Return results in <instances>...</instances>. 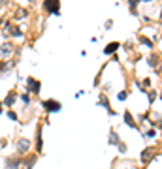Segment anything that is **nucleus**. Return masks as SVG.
I'll return each instance as SVG.
<instances>
[{"label": "nucleus", "mask_w": 162, "mask_h": 169, "mask_svg": "<svg viewBox=\"0 0 162 169\" xmlns=\"http://www.w3.org/2000/svg\"><path fill=\"white\" fill-rule=\"evenodd\" d=\"M15 152L19 154L21 158L26 156V154H30L32 152V141L29 137H19L15 141Z\"/></svg>", "instance_id": "1"}, {"label": "nucleus", "mask_w": 162, "mask_h": 169, "mask_svg": "<svg viewBox=\"0 0 162 169\" xmlns=\"http://www.w3.org/2000/svg\"><path fill=\"white\" fill-rule=\"evenodd\" d=\"M25 92H29L32 96H40L41 92V81L36 79V77H26V84H25Z\"/></svg>", "instance_id": "2"}, {"label": "nucleus", "mask_w": 162, "mask_h": 169, "mask_svg": "<svg viewBox=\"0 0 162 169\" xmlns=\"http://www.w3.org/2000/svg\"><path fill=\"white\" fill-rule=\"evenodd\" d=\"M40 105L44 107L47 113H51V115H55V113H60L62 111V103L59 100H55V98H47V100H41Z\"/></svg>", "instance_id": "3"}, {"label": "nucleus", "mask_w": 162, "mask_h": 169, "mask_svg": "<svg viewBox=\"0 0 162 169\" xmlns=\"http://www.w3.org/2000/svg\"><path fill=\"white\" fill-rule=\"evenodd\" d=\"M157 154H158L157 147H145V149L139 152V162H142V165H149L151 162L157 158Z\"/></svg>", "instance_id": "4"}, {"label": "nucleus", "mask_w": 162, "mask_h": 169, "mask_svg": "<svg viewBox=\"0 0 162 169\" xmlns=\"http://www.w3.org/2000/svg\"><path fill=\"white\" fill-rule=\"evenodd\" d=\"M96 105H100V107H104L105 111H108V115L109 117H117V111L111 107V103H109V98H108V94L105 92H100L98 94V103Z\"/></svg>", "instance_id": "5"}, {"label": "nucleus", "mask_w": 162, "mask_h": 169, "mask_svg": "<svg viewBox=\"0 0 162 169\" xmlns=\"http://www.w3.org/2000/svg\"><path fill=\"white\" fill-rule=\"evenodd\" d=\"M23 167V158L15 154V156H8L4 160V169H21Z\"/></svg>", "instance_id": "6"}, {"label": "nucleus", "mask_w": 162, "mask_h": 169, "mask_svg": "<svg viewBox=\"0 0 162 169\" xmlns=\"http://www.w3.org/2000/svg\"><path fill=\"white\" fill-rule=\"evenodd\" d=\"M17 100H19V92L17 90H8V94L4 96V100H2V103H4V107H13V105L17 103Z\"/></svg>", "instance_id": "7"}, {"label": "nucleus", "mask_w": 162, "mask_h": 169, "mask_svg": "<svg viewBox=\"0 0 162 169\" xmlns=\"http://www.w3.org/2000/svg\"><path fill=\"white\" fill-rule=\"evenodd\" d=\"M44 8L47 10V13H53V15H60V2L59 0H45Z\"/></svg>", "instance_id": "8"}, {"label": "nucleus", "mask_w": 162, "mask_h": 169, "mask_svg": "<svg viewBox=\"0 0 162 169\" xmlns=\"http://www.w3.org/2000/svg\"><path fill=\"white\" fill-rule=\"evenodd\" d=\"M13 43L10 41H4V43H0V58L2 60H10V56L13 55Z\"/></svg>", "instance_id": "9"}, {"label": "nucleus", "mask_w": 162, "mask_h": 169, "mask_svg": "<svg viewBox=\"0 0 162 169\" xmlns=\"http://www.w3.org/2000/svg\"><path fill=\"white\" fill-rule=\"evenodd\" d=\"M41 128L44 126H38V130H36V135H34V143H36V149H34V152L36 154H41L44 152V133H41Z\"/></svg>", "instance_id": "10"}, {"label": "nucleus", "mask_w": 162, "mask_h": 169, "mask_svg": "<svg viewBox=\"0 0 162 169\" xmlns=\"http://www.w3.org/2000/svg\"><path fill=\"white\" fill-rule=\"evenodd\" d=\"M123 122H124L126 126H128V128H132V130H139V124H138V120L134 118V115H132V113H130L128 109H126V111L123 113Z\"/></svg>", "instance_id": "11"}, {"label": "nucleus", "mask_w": 162, "mask_h": 169, "mask_svg": "<svg viewBox=\"0 0 162 169\" xmlns=\"http://www.w3.org/2000/svg\"><path fill=\"white\" fill-rule=\"evenodd\" d=\"M36 162H38V154L30 152V154H26V156H23V167L25 169H34Z\"/></svg>", "instance_id": "12"}, {"label": "nucleus", "mask_w": 162, "mask_h": 169, "mask_svg": "<svg viewBox=\"0 0 162 169\" xmlns=\"http://www.w3.org/2000/svg\"><path fill=\"white\" fill-rule=\"evenodd\" d=\"M119 143H121V135H119V132L115 128L109 130V135H108V145L109 147H117Z\"/></svg>", "instance_id": "13"}, {"label": "nucleus", "mask_w": 162, "mask_h": 169, "mask_svg": "<svg viewBox=\"0 0 162 169\" xmlns=\"http://www.w3.org/2000/svg\"><path fill=\"white\" fill-rule=\"evenodd\" d=\"M119 47H121V43H119V41H111V43H108V45L104 47V55H105V56L115 55V53L119 51Z\"/></svg>", "instance_id": "14"}, {"label": "nucleus", "mask_w": 162, "mask_h": 169, "mask_svg": "<svg viewBox=\"0 0 162 169\" xmlns=\"http://www.w3.org/2000/svg\"><path fill=\"white\" fill-rule=\"evenodd\" d=\"M147 66H149V68H153V70H157V68L160 66V58H158L157 55L147 56Z\"/></svg>", "instance_id": "15"}, {"label": "nucleus", "mask_w": 162, "mask_h": 169, "mask_svg": "<svg viewBox=\"0 0 162 169\" xmlns=\"http://www.w3.org/2000/svg\"><path fill=\"white\" fill-rule=\"evenodd\" d=\"M19 100H21V103H23L25 107H30V103H32V94L21 92V94H19Z\"/></svg>", "instance_id": "16"}, {"label": "nucleus", "mask_w": 162, "mask_h": 169, "mask_svg": "<svg viewBox=\"0 0 162 169\" xmlns=\"http://www.w3.org/2000/svg\"><path fill=\"white\" fill-rule=\"evenodd\" d=\"M157 135H158V133H157V128H149L147 132L142 133V137H145V139H157Z\"/></svg>", "instance_id": "17"}, {"label": "nucleus", "mask_w": 162, "mask_h": 169, "mask_svg": "<svg viewBox=\"0 0 162 169\" xmlns=\"http://www.w3.org/2000/svg\"><path fill=\"white\" fill-rule=\"evenodd\" d=\"M128 96H130V90L128 88H123V90H119V92H117V100L119 102H124V100H128Z\"/></svg>", "instance_id": "18"}, {"label": "nucleus", "mask_w": 162, "mask_h": 169, "mask_svg": "<svg viewBox=\"0 0 162 169\" xmlns=\"http://www.w3.org/2000/svg\"><path fill=\"white\" fill-rule=\"evenodd\" d=\"M158 98V94H157V90H147V100H149V105H153L154 103V100H157Z\"/></svg>", "instance_id": "19"}, {"label": "nucleus", "mask_w": 162, "mask_h": 169, "mask_svg": "<svg viewBox=\"0 0 162 169\" xmlns=\"http://www.w3.org/2000/svg\"><path fill=\"white\" fill-rule=\"evenodd\" d=\"M139 43H143L145 47H149V49H153L154 47V43L149 40V38H145V36H139Z\"/></svg>", "instance_id": "20"}, {"label": "nucleus", "mask_w": 162, "mask_h": 169, "mask_svg": "<svg viewBox=\"0 0 162 169\" xmlns=\"http://www.w3.org/2000/svg\"><path fill=\"white\" fill-rule=\"evenodd\" d=\"M117 150H119V154H126L128 152V145H126L124 141H121V143L117 145Z\"/></svg>", "instance_id": "21"}, {"label": "nucleus", "mask_w": 162, "mask_h": 169, "mask_svg": "<svg viewBox=\"0 0 162 169\" xmlns=\"http://www.w3.org/2000/svg\"><path fill=\"white\" fill-rule=\"evenodd\" d=\"M151 79H149V77H145V79H142V88L145 90V92H147V90H151Z\"/></svg>", "instance_id": "22"}, {"label": "nucleus", "mask_w": 162, "mask_h": 169, "mask_svg": "<svg viewBox=\"0 0 162 169\" xmlns=\"http://www.w3.org/2000/svg\"><path fill=\"white\" fill-rule=\"evenodd\" d=\"M6 117H8L10 120H13V122H17V120H19V115H17V113L13 111V109H10L8 113H6Z\"/></svg>", "instance_id": "23"}, {"label": "nucleus", "mask_w": 162, "mask_h": 169, "mask_svg": "<svg viewBox=\"0 0 162 169\" xmlns=\"http://www.w3.org/2000/svg\"><path fill=\"white\" fill-rule=\"evenodd\" d=\"M10 34H11V36H13V38H21V36H23V32H21V30H19V26H13V28H11V30H10Z\"/></svg>", "instance_id": "24"}, {"label": "nucleus", "mask_w": 162, "mask_h": 169, "mask_svg": "<svg viewBox=\"0 0 162 169\" xmlns=\"http://www.w3.org/2000/svg\"><path fill=\"white\" fill-rule=\"evenodd\" d=\"M138 2H142V0H128V6H130V10H132L134 15H136V6H138Z\"/></svg>", "instance_id": "25"}, {"label": "nucleus", "mask_w": 162, "mask_h": 169, "mask_svg": "<svg viewBox=\"0 0 162 169\" xmlns=\"http://www.w3.org/2000/svg\"><path fill=\"white\" fill-rule=\"evenodd\" d=\"M111 28H113V21L108 19V21L104 23V30H111Z\"/></svg>", "instance_id": "26"}, {"label": "nucleus", "mask_w": 162, "mask_h": 169, "mask_svg": "<svg viewBox=\"0 0 162 169\" xmlns=\"http://www.w3.org/2000/svg\"><path fill=\"white\" fill-rule=\"evenodd\" d=\"M23 17H26V10H17L15 19H23Z\"/></svg>", "instance_id": "27"}, {"label": "nucleus", "mask_w": 162, "mask_h": 169, "mask_svg": "<svg viewBox=\"0 0 162 169\" xmlns=\"http://www.w3.org/2000/svg\"><path fill=\"white\" fill-rule=\"evenodd\" d=\"M83 94H85V90H79V92H75V98H81Z\"/></svg>", "instance_id": "28"}, {"label": "nucleus", "mask_w": 162, "mask_h": 169, "mask_svg": "<svg viewBox=\"0 0 162 169\" xmlns=\"http://www.w3.org/2000/svg\"><path fill=\"white\" fill-rule=\"evenodd\" d=\"M2 113H4V103L0 102V115H2Z\"/></svg>", "instance_id": "29"}, {"label": "nucleus", "mask_w": 162, "mask_h": 169, "mask_svg": "<svg viewBox=\"0 0 162 169\" xmlns=\"http://www.w3.org/2000/svg\"><path fill=\"white\" fill-rule=\"evenodd\" d=\"M142 2H153V0H142Z\"/></svg>", "instance_id": "30"}]
</instances>
